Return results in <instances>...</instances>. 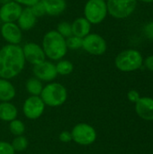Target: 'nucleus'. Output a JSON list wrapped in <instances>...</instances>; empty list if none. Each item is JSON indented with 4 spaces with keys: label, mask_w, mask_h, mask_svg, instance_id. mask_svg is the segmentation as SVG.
Here are the masks:
<instances>
[{
    "label": "nucleus",
    "mask_w": 153,
    "mask_h": 154,
    "mask_svg": "<svg viewBox=\"0 0 153 154\" xmlns=\"http://www.w3.org/2000/svg\"><path fill=\"white\" fill-rule=\"evenodd\" d=\"M25 60L20 45L6 44L0 49V79H11L24 69Z\"/></svg>",
    "instance_id": "nucleus-1"
},
{
    "label": "nucleus",
    "mask_w": 153,
    "mask_h": 154,
    "mask_svg": "<svg viewBox=\"0 0 153 154\" xmlns=\"http://www.w3.org/2000/svg\"><path fill=\"white\" fill-rule=\"evenodd\" d=\"M41 47L45 56L51 60H60L68 52L66 39L56 30H50L43 35Z\"/></svg>",
    "instance_id": "nucleus-2"
},
{
    "label": "nucleus",
    "mask_w": 153,
    "mask_h": 154,
    "mask_svg": "<svg viewBox=\"0 0 153 154\" xmlns=\"http://www.w3.org/2000/svg\"><path fill=\"white\" fill-rule=\"evenodd\" d=\"M40 97L45 106L57 107L62 106L66 102L68 98V92L63 85L52 82L42 88Z\"/></svg>",
    "instance_id": "nucleus-3"
},
{
    "label": "nucleus",
    "mask_w": 153,
    "mask_h": 154,
    "mask_svg": "<svg viewBox=\"0 0 153 154\" xmlns=\"http://www.w3.org/2000/svg\"><path fill=\"white\" fill-rule=\"evenodd\" d=\"M142 62L143 59L141 52L133 49L121 51L115 60V67L124 72H131L140 69Z\"/></svg>",
    "instance_id": "nucleus-4"
},
{
    "label": "nucleus",
    "mask_w": 153,
    "mask_h": 154,
    "mask_svg": "<svg viewBox=\"0 0 153 154\" xmlns=\"http://www.w3.org/2000/svg\"><path fill=\"white\" fill-rule=\"evenodd\" d=\"M84 17L91 24L101 23L108 14L106 0H87L83 9Z\"/></svg>",
    "instance_id": "nucleus-5"
},
{
    "label": "nucleus",
    "mask_w": 153,
    "mask_h": 154,
    "mask_svg": "<svg viewBox=\"0 0 153 154\" xmlns=\"http://www.w3.org/2000/svg\"><path fill=\"white\" fill-rule=\"evenodd\" d=\"M137 0H107L108 14L116 19H124L135 10Z\"/></svg>",
    "instance_id": "nucleus-6"
},
{
    "label": "nucleus",
    "mask_w": 153,
    "mask_h": 154,
    "mask_svg": "<svg viewBox=\"0 0 153 154\" xmlns=\"http://www.w3.org/2000/svg\"><path fill=\"white\" fill-rule=\"evenodd\" d=\"M72 140L83 146L90 145L96 140V132L93 126L86 123L76 125L71 131Z\"/></svg>",
    "instance_id": "nucleus-7"
},
{
    "label": "nucleus",
    "mask_w": 153,
    "mask_h": 154,
    "mask_svg": "<svg viewBox=\"0 0 153 154\" xmlns=\"http://www.w3.org/2000/svg\"><path fill=\"white\" fill-rule=\"evenodd\" d=\"M82 49L95 56L103 55L107 50L106 40L98 33H89L82 39Z\"/></svg>",
    "instance_id": "nucleus-8"
},
{
    "label": "nucleus",
    "mask_w": 153,
    "mask_h": 154,
    "mask_svg": "<svg viewBox=\"0 0 153 154\" xmlns=\"http://www.w3.org/2000/svg\"><path fill=\"white\" fill-rule=\"evenodd\" d=\"M45 105L41 98L37 96L29 97L23 103V112L30 120H35L41 116L44 112Z\"/></svg>",
    "instance_id": "nucleus-9"
},
{
    "label": "nucleus",
    "mask_w": 153,
    "mask_h": 154,
    "mask_svg": "<svg viewBox=\"0 0 153 154\" xmlns=\"http://www.w3.org/2000/svg\"><path fill=\"white\" fill-rule=\"evenodd\" d=\"M0 32L7 44L19 45L23 39V31L16 23H3L0 25Z\"/></svg>",
    "instance_id": "nucleus-10"
},
{
    "label": "nucleus",
    "mask_w": 153,
    "mask_h": 154,
    "mask_svg": "<svg viewBox=\"0 0 153 154\" xmlns=\"http://www.w3.org/2000/svg\"><path fill=\"white\" fill-rule=\"evenodd\" d=\"M32 71L35 78L41 81H52L58 76L56 65L49 60H44L37 65H34Z\"/></svg>",
    "instance_id": "nucleus-11"
},
{
    "label": "nucleus",
    "mask_w": 153,
    "mask_h": 154,
    "mask_svg": "<svg viewBox=\"0 0 153 154\" xmlns=\"http://www.w3.org/2000/svg\"><path fill=\"white\" fill-rule=\"evenodd\" d=\"M22 48L24 60L30 64L34 66L45 60L46 56L41 45L35 42H27Z\"/></svg>",
    "instance_id": "nucleus-12"
},
{
    "label": "nucleus",
    "mask_w": 153,
    "mask_h": 154,
    "mask_svg": "<svg viewBox=\"0 0 153 154\" xmlns=\"http://www.w3.org/2000/svg\"><path fill=\"white\" fill-rule=\"evenodd\" d=\"M23 9L21 5L13 0L3 4L0 7L1 23H16Z\"/></svg>",
    "instance_id": "nucleus-13"
},
{
    "label": "nucleus",
    "mask_w": 153,
    "mask_h": 154,
    "mask_svg": "<svg viewBox=\"0 0 153 154\" xmlns=\"http://www.w3.org/2000/svg\"><path fill=\"white\" fill-rule=\"evenodd\" d=\"M135 111L137 115L146 121H153V98L141 97L135 103Z\"/></svg>",
    "instance_id": "nucleus-14"
},
{
    "label": "nucleus",
    "mask_w": 153,
    "mask_h": 154,
    "mask_svg": "<svg viewBox=\"0 0 153 154\" xmlns=\"http://www.w3.org/2000/svg\"><path fill=\"white\" fill-rule=\"evenodd\" d=\"M16 22L22 31H29L35 26L37 17L32 13L31 7H24Z\"/></svg>",
    "instance_id": "nucleus-15"
},
{
    "label": "nucleus",
    "mask_w": 153,
    "mask_h": 154,
    "mask_svg": "<svg viewBox=\"0 0 153 154\" xmlns=\"http://www.w3.org/2000/svg\"><path fill=\"white\" fill-rule=\"evenodd\" d=\"M45 14L50 16H59L63 14L67 8L66 0H41Z\"/></svg>",
    "instance_id": "nucleus-16"
},
{
    "label": "nucleus",
    "mask_w": 153,
    "mask_h": 154,
    "mask_svg": "<svg viewBox=\"0 0 153 154\" xmlns=\"http://www.w3.org/2000/svg\"><path fill=\"white\" fill-rule=\"evenodd\" d=\"M91 25L92 24L84 16L78 17L71 23L72 34L83 39L84 37H86L87 34L90 33Z\"/></svg>",
    "instance_id": "nucleus-17"
},
{
    "label": "nucleus",
    "mask_w": 153,
    "mask_h": 154,
    "mask_svg": "<svg viewBox=\"0 0 153 154\" xmlns=\"http://www.w3.org/2000/svg\"><path fill=\"white\" fill-rule=\"evenodd\" d=\"M15 97V88L14 85L5 79H0V101L9 102Z\"/></svg>",
    "instance_id": "nucleus-18"
},
{
    "label": "nucleus",
    "mask_w": 153,
    "mask_h": 154,
    "mask_svg": "<svg viewBox=\"0 0 153 154\" xmlns=\"http://www.w3.org/2000/svg\"><path fill=\"white\" fill-rule=\"evenodd\" d=\"M18 111L14 105L9 102H2L0 104V120L11 122L16 119Z\"/></svg>",
    "instance_id": "nucleus-19"
},
{
    "label": "nucleus",
    "mask_w": 153,
    "mask_h": 154,
    "mask_svg": "<svg viewBox=\"0 0 153 154\" xmlns=\"http://www.w3.org/2000/svg\"><path fill=\"white\" fill-rule=\"evenodd\" d=\"M25 88L26 90L29 94H31L32 96H37L39 97L42 91L43 86L41 80H39L36 78H31L26 81L25 84Z\"/></svg>",
    "instance_id": "nucleus-20"
},
{
    "label": "nucleus",
    "mask_w": 153,
    "mask_h": 154,
    "mask_svg": "<svg viewBox=\"0 0 153 154\" xmlns=\"http://www.w3.org/2000/svg\"><path fill=\"white\" fill-rule=\"evenodd\" d=\"M55 65H56V69H57L58 75H61V76L69 75L74 69L73 63L68 60H58V63Z\"/></svg>",
    "instance_id": "nucleus-21"
},
{
    "label": "nucleus",
    "mask_w": 153,
    "mask_h": 154,
    "mask_svg": "<svg viewBox=\"0 0 153 154\" xmlns=\"http://www.w3.org/2000/svg\"><path fill=\"white\" fill-rule=\"evenodd\" d=\"M9 130H10V132L14 135L20 136V135H23V134L24 133V131H25V125H24V124L21 120L14 119V120H13V121L10 122Z\"/></svg>",
    "instance_id": "nucleus-22"
},
{
    "label": "nucleus",
    "mask_w": 153,
    "mask_h": 154,
    "mask_svg": "<svg viewBox=\"0 0 153 154\" xmlns=\"http://www.w3.org/2000/svg\"><path fill=\"white\" fill-rule=\"evenodd\" d=\"M11 145L15 152H23V151L26 150L28 147V140L23 135L16 136L13 140Z\"/></svg>",
    "instance_id": "nucleus-23"
},
{
    "label": "nucleus",
    "mask_w": 153,
    "mask_h": 154,
    "mask_svg": "<svg viewBox=\"0 0 153 154\" xmlns=\"http://www.w3.org/2000/svg\"><path fill=\"white\" fill-rule=\"evenodd\" d=\"M61 36H63L65 39L70 37L72 34V28H71V23L66 21H62L58 23L57 25V30H56Z\"/></svg>",
    "instance_id": "nucleus-24"
},
{
    "label": "nucleus",
    "mask_w": 153,
    "mask_h": 154,
    "mask_svg": "<svg viewBox=\"0 0 153 154\" xmlns=\"http://www.w3.org/2000/svg\"><path fill=\"white\" fill-rule=\"evenodd\" d=\"M66 44H67L68 50L76 51V50L82 48V39L78 36L71 35L70 37L66 39Z\"/></svg>",
    "instance_id": "nucleus-25"
},
{
    "label": "nucleus",
    "mask_w": 153,
    "mask_h": 154,
    "mask_svg": "<svg viewBox=\"0 0 153 154\" xmlns=\"http://www.w3.org/2000/svg\"><path fill=\"white\" fill-rule=\"evenodd\" d=\"M31 9L32 11V13L34 14V15L39 18V17H41L43 16L45 14V10H44V7H43V5L41 3V1L36 3L35 5H33L32 6H31Z\"/></svg>",
    "instance_id": "nucleus-26"
},
{
    "label": "nucleus",
    "mask_w": 153,
    "mask_h": 154,
    "mask_svg": "<svg viewBox=\"0 0 153 154\" xmlns=\"http://www.w3.org/2000/svg\"><path fill=\"white\" fill-rule=\"evenodd\" d=\"M0 154H15V151L11 143L6 142H0Z\"/></svg>",
    "instance_id": "nucleus-27"
},
{
    "label": "nucleus",
    "mask_w": 153,
    "mask_h": 154,
    "mask_svg": "<svg viewBox=\"0 0 153 154\" xmlns=\"http://www.w3.org/2000/svg\"><path fill=\"white\" fill-rule=\"evenodd\" d=\"M127 97L129 99V101L133 102V103H136L138 102V100L141 98V96H140V93L135 90V89H132L128 92L127 94Z\"/></svg>",
    "instance_id": "nucleus-28"
},
{
    "label": "nucleus",
    "mask_w": 153,
    "mask_h": 154,
    "mask_svg": "<svg viewBox=\"0 0 153 154\" xmlns=\"http://www.w3.org/2000/svg\"><path fill=\"white\" fill-rule=\"evenodd\" d=\"M59 139L61 143H68L69 142L72 141V135H71V133L68 132V131H63L59 135Z\"/></svg>",
    "instance_id": "nucleus-29"
},
{
    "label": "nucleus",
    "mask_w": 153,
    "mask_h": 154,
    "mask_svg": "<svg viewBox=\"0 0 153 154\" xmlns=\"http://www.w3.org/2000/svg\"><path fill=\"white\" fill-rule=\"evenodd\" d=\"M143 32H144V34L146 35L147 38H149L151 40H153V21L148 23L144 26Z\"/></svg>",
    "instance_id": "nucleus-30"
},
{
    "label": "nucleus",
    "mask_w": 153,
    "mask_h": 154,
    "mask_svg": "<svg viewBox=\"0 0 153 154\" xmlns=\"http://www.w3.org/2000/svg\"><path fill=\"white\" fill-rule=\"evenodd\" d=\"M16 3H18L19 5H21L22 6H25V7H31L33 5H35L36 3L40 2L41 0H13Z\"/></svg>",
    "instance_id": "nucleus-31"
},
{
    "label": "nucleus",
    "mask_w": 153,
    "mask_h": 154,
    "mask_svg": "<svg viewBox=\"0 0 153 154\" xmlns=\"http://www.w3.org/2000/svg\"><path fill=\"white\" fill-rule=\"evenodd\" d=\"M144 64H145V67L149 70L153 71V55H151L148 58H146V60L144 61Z\"/></svg>",
    "instance_id": "nucleus-32"
},
{
    "label": "nucleus",
    "mask_w": 153,
    "mask_h": 154,
    "mask_svg": "<svg viewBox=\"0 0 153 154\" xmlns=\"http://www.w3.org/2000/svg\"><path fill=\"white\" fill-rule=\"evenodd\" d=\"M11 0H0V3L3 5V4H5V3H8V2H10Z\"/></svg>",
    "instance_id": "nucleus-33"
},
{
    "label": "nucleus",
    "mask_w": 153,
    "mask_h": 154,
    "mask_svg": "<svg viewBox=\"0 0 153 154\" xmlns=\"http://www.w3.org/2000/svg\"><path fill=\"white\" fill-rule=\"evenodd\" d=\"M143 3H153V0H140Z\"/></svg>",
    "instance_id": "nucleus-34"
},
{
    "label": "nucleus",
    "mask_w": 153,
    "mask_h": 154,
    "mask_svg": "<svg viewBox=\"0 0 153 154\" xmlns=\"http://www.w3.org/2000/svg\"><path fill=\"white\" fill-rule=\"evenodd\" d=\"M0 25H1V20H0Z\"/></svg>",
    "instance_id": "nucleus-35"
}]
</instances>
